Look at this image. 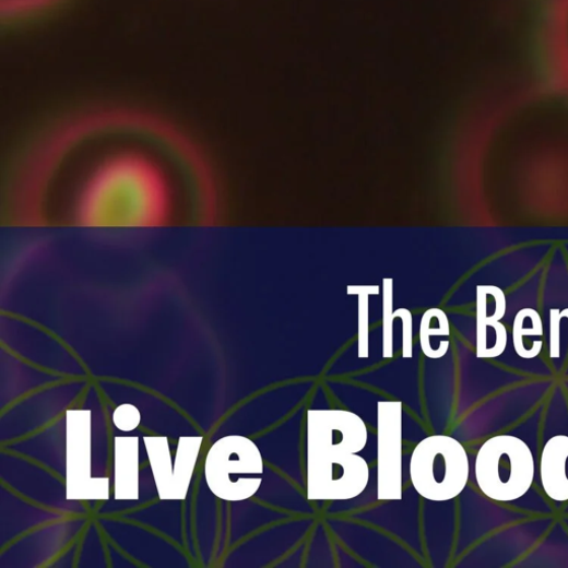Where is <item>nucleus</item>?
<instances>
[{"mask_svg": "<svg viewBox=\"0 0 568 568\" xmlns=\"http://www.w3.org/2000/svg\"><path fill=\"white\" fill-rule=\"evenodd\" d=\"M162 500H175L174 470L167 438H145Z\"/></svg>", "mask_w": 568, "mask_h": 568, "instance_id": "f8f14e48", "label": "nucleus"}, {"mask_svg": "<svg viewBox=\"0 0 568 568\" xmlns=\"http://www.w3.org/2000/svg\"><path fill=\"white\" fill-rule=\"evenodd\" d=\"M561 317L563 318H567L568 319V309H565L560 312Z\"/></svg>", "mask_w": 568, "mask_h": 568, "instance_id": "f3484780", "label": "nucleus"}, {"mask_svg": "<svg viewBox=\"0 0 568 568\" xmlns=\"http://www.w3.org/2000/svg\"><path fill=\"white\" fill-rule=\"evenodd\" d=\"M365 421L345 410H309L307 416V460L341 462L367 446Z\"/></svg>", "mask_w": 568, "mask_h": 568, "instance_id": "39448f33", "label": "nucleus"}, {"mask_svg": "<svg viewBox=\"0 0 568 568\" xmlns=\"http://www.w3.org/2000/svg\"><path fill=\"white\" fill-rule=\"evenodd\" d=\"M535 462L529 446L514 436H497L480 449L475 477L481 492L496 502L520 500L531 488Z\"/></svg>", "mask_w": 568, "mask_h": 568, "instance_id": "f03ea898", "label": "nucleus"}, {"mask_svg": "<svg viewBox=\"0 0 568 568\" xmlns=\"http://www.w3.org/2000/svg\"><path fill=\"white\" fill-rule=\"evenodd\" d=\"M541 478L551 500L568 501V437L556 436L545 445L541 459Z\"/></svg>", "mask_w": 568, "mask_h": 568, "instance_id": "1a4fd4ad", "label": "nucleus"}, {"mask_svg": "<svg viewBox=\"0 0 568 568\" xmlns=\"http://www.w3.org/2000/svg\"><path fill=\"white\" fill-rule=\"evenodd\" d=\"M367 461L353 454L343 462H307L309 501H346L362 495L368 486Z\"/></svg>", "mask_w": 568, "mask_h": 568, "instance_id": "423d86ee", "label": "nucleus"}, {"mask_svg": "<svg viewBox=\"0 0 568 568\" xmlns=\"http://www.w3.org/2000/svg\"><path fill=\"white\" fill-rule=\"evenodd\" d=\"M202 438H181L174 469L175 500H184L197 463Z\"/></svg>", "mask_w": 568, "mask_h": 568, "instance_id": "4468645a", "label": "nucleus"}, {"mask_svg": "<svg viewBox=\"0 0 568 568\" xmlns=\"http://www.w3.org/2000/svg\"><path fill=\"white\" fill-rule=\"evenodd\" d=\"M114 422L119 430L131 431L137 428L140 422V414L130 404L121 405L114 413Z\"/></svg>", "mask_w": 568, "mask_h": 568, "instance_id": "2eb2a0df", "label": "nucleus"}, {"mask_svg": "<svg viewBox=\"0 0 568 568\" xmlns=\"http://www.w3.org/2000/svg\"><path fill=\"white\" fill-rule=\"evenodd\" d=\"M378 500H402V402H378Z\"/></svg>", "mask_w": 568, "mask_h": 568, "instance_id": "0eeeda50", "label": "nucleus"}, {"mask_svg": "<svg viewBox=\"0 0 568 568\" xmlns=\"http://www.w3.org/2000/svg\"><path fill=\"white\" fill-rule=\"evenodd\" d=\"M470 462L464 447L449 436H433L421 441L410 461V477L424 499L446 502L465 488Z\"/></svg>", "mask_w": 568, "mask_h": 568, "instance_id": "7ed1b4c3", "label": "nucleus"}, {"mask_svg": "<svg viewBox=\"0 0 568 568\" xmlns=\"http://www.w3.org/2000/svg\"><path fill=\"white\" fill-rule=\"evenodd\" d=\"M563 319L558 309L549 312V358H560V320Z\"/></svg>", "mask_w": 568, "mask_h": 568, "instance_id": "dca6fc26", "label": "nucleus"}, {"mask_svg": "<svg viewBox=\"0 0 568 568\" xmlns=\"http://www.w3.org/2000/svg\"><path fill=\"white\" fill-rule=\"evenodd\" d=\"M204 471L213 494L222 500L239 502L250 499L260 488L264 464L251 440L229 436L212 446Z\"/></svg>", "mask_w": 568, "mask_h": 568, "instance_id": "20e7f679", "label": "nucleus"}, {"mask_svg": "<svg viewBox=\"0 0 568 568\" xmlns=\"http://www.w3.org/2000/svg\"><path fill=\"white\" fill-rule=\"evenodd\" d=\"M173 209L171 185L163 167L149 155L125 151L91 171L73 216L84 228L146 229L166 225Z\"/></svg>", "mask_w": 568, "mask_h": 568, "instance_id": "f257e3e1", "label": "nucleus"}, {"mask_svg": "<svg viewBox=\"0 0 568 568\" xmlns=\"http://www.w3.org/2000/svg\"><path fill=\"white\" fill-rule=\"evenodd\" d=\"M83 411L67 412V496L69 500H97L91 483L96 478L91 477V460L84 461V457L91 454V415L84 426H81Z\"/></svg>", "mask_w": 568, "mask_h": 568, "instance_id": "6e6552de", "label": "nucleus"}, {"mask_svg": "<svg viewBox=\"0 0 568 568\" xmlns=\"http://www.w3.org/2000/svg\"><path fill=\"white\" fill-rule=\"evenodd\" d=\"M513 345L520 358L531 360L541 352L533 347L529 336H543V324L541 317L534 309L521 310L513 324Z\"/></svg>", "mask_w": 568, "mask_h": 568, "instance_id": "ddd939ff", "label": "nucleus"}, {"mask_svg": "<svg viewBox=\"0 0 568 568\" xmlns=\"http://www.w3.org/2000/svg\"><path fill=\"white\" fill-rule=\"evenodd\" d=\"M450 336L449 320L441 310H431L421 322L419 343L425 357L441 359L448 353L450 341L442 339Z\"/></svg>", "mask_w": 568, "mask_h": 568, "instance_id": "9b49d317", "label": "nucleus"}, {"mask_svg": "<svg viewBox=\"0 0 568 568\" xmlns=\"http://www.w3.org/2000/svg\"><path fill=\"white\" fill-rule=\"evenodd\" d=\"M115 495L117 500L138 499V439L115 440Z\"/></svg>", "mask_w": 568, "mask_h": 568, "instance_id": "9d476101", "label": "nucleus"}]
</instances>
